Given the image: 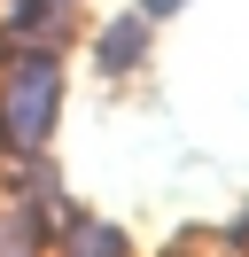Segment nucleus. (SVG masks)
<instances>
[{"label": "nucleus", "mask_w": 249, "mask_h": 257, "mask_svg": "<svg viewBox=\"0 0 249 257\" xmlns=\"http://www.w3.org/2000/svg\"><path fill=\"white\" fill-rule=\"evenodd\" d=\"M47 109H55V70L31 63V70H24V86H16V133L31 141V133L47 125Z\"/></svg>", "instance_id": "nucleus-1"}, {"label": "nucleus", "mask_w": 249, "mask_h": 257, "mask_svg": "<svg viewBox=\"0 0 249 257\" xmlns=\"http://www.w3.org/2000/svg\"><path fill=\"white\" fill-rule=\"evenodd\" d=\"M125 55H140V32H133V24H117V32H109V63H125Z\"/></svg>", "instance_id": "nucleus-2"}, {"label": "nucleus", "mask_w": 249, "mask_h": 257, "mask_svg": "<svg viewBox=\"0 0 249 257\" xmlns=\"http://www.w3.org/2000/svg\"><path fill=\"white\" fill-rule=\"evenodd\" d=\"M148 8H179V0H148Z\"/></svg>", "instance_id": "nucleus-3"}]
</instances>
